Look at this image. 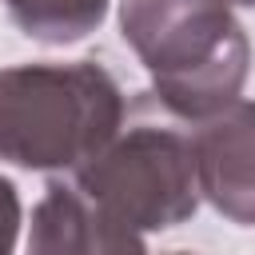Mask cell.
Returning <instances> with one entry per match:
<instances>
[{"label":"cell","instance_id":"cell-1","mask_svg":"<svg viewBox=\"0 0 255 255\" xmlns=\"http://www.w3.org/2000/svg\"><path fill=\"white\" fill-rule=\"evenodd\" d=\"M120 32L175 124H203L243 100L251 48L231 0H124Z\"/></svg>","mask_w":255,"mask_h":255},{"label":"cell","instance_id":"cell-8","mask_svg":"<svg viewBox=\"0 0 255 255\" xmlns=\"http://www.w3.org/2000/svg\"><path fill=\"white\" fill-rule=\"evenodd\" d=\"M124 255H147V247L143 251H124ZM171 255H191V251H171Z\"/></svg>","mask_w":255,"mask_h":255},{"label":"cell","instance_id":"cell-5","mask_svg":"<svg viewBox=\"0 0 255 255\" xmlns=\"http://www.w3.org/2000/svg\"><path fill=\"white\" fill-rule=\"evenodd\" d=\"M143 251V239L112 231L92 203L76 191V183H48L44 199L32 211L28 255H124Z\"/></svg>","mask_w":255,"mask_h":255},{"label":"cell","instance_id":"cell-4","mask_svg":"<svg viewBox=\"0 0 255 255\" xmlns=\"http://www.w3.org/2000/svg\"><path fill=\"white\" fill-rule=\"evenodd\" d=\"M251 124L255 112L247 100H235L219 116L191 124V155H195V179L199 195H207L231 223L247 227L251 223Z\"/></svg>","mask_w":255,"mask_h":255},{"label":"cell","instance_id":"cell-7","mask_svg":"<svg viewBox=\"0 0 255 255\" xmlns=\"http://www.w3.org/2000/svg\"><path fill=\"white\" fill-rule=\"evenodd\" d=\"M16 235H20V195L12 179L0 175V255H12Z\"/></svg>","mask_w":255,"mask_h":255},{"label":"cell","instance_id":"cell-2","mask_svg":"<svg viewBox=\"0 0 255 255\" xmlns=\"http://www.w3.org/2000/svg\"><path fill=\"white\" fill-rule=\"evenodd\" d=\"M120 80L96 60L0 72V159L32 171L88 163L124 124Z\"/></svg>","mask_w":255,"mask_h":255},{"label":"cell","instance_id":"cell-9","mask_svg":"<svg viewBox=\"0 0 255 255\" xmlns=\"http://www.w3.org/2000/svg\"><path fill=\"white\" fill-rule=\"evenodd\" d=\"M231 4H235V8H247V4H255V0H231Z\"/></svg>","mask_w":255,"mask_h":255},{"label":"cell","instance_id":"cell-3","mask_svg":"<svg viewBox=\"0 0 255 255\" xmlns=\"http://www.w3.org/2000/svg\"><path fill=\"white\" fill-rule=\"evenodd\" d=\"M76 191L120 235L179 227L199 207L191 139L175 120H135L76 167Z\"/></svg>","mask_w":255,"mask_h":255},{"label":"cell","instance_id":"cell-6","mask_svg":"<svg viewBox=\"0 0 255 255\" xmlns=\"http://www.w3.org/2000/svg\"><path fill=\"white\" fill-rule=\"evenodd\" d=\"M12 24L40 44H72L100 28L108 0H4Z\"/></svg>","mask_w":255,"mask_h":255}]
</instances>
